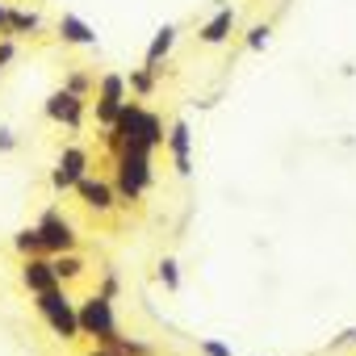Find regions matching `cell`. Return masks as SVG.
I'll use <instances>...</instances> for the list:
<instances>
[{"label":"cell","instance_id":"1","mask_svg":"<svg viewBox=\"0 0 356 356\" xmlns=\"http://www.w3.org/2000/svg\"><path fill=\"white\" fill-rule=\"evenodd\" d=\"M105 143L113 151H143V155H151L155 147H163V122L151 109H143L138 101H126L118 122L105 130Z\"/></svg>","mask_w":356,"mask_h":356},{"label":"cell","instance_id":"2","mask_svg":"<svg viewBox=\"0 0 356 356\" xmlns=\"http://www.w3.org/2000/svg\"><path fill=\"white\" fill-rule=\"evenodd\" d=\"M76 318H80V335H92L101 348H109L118 339V314H113V298L105 293H92L76 306Z\"/></svg>","mask_w":356,"mask_h":356},{"label":"cell","instance_id":"3","mask_svg":"<svg viewBox=\"0 0 356 356\" xmlns=\"http://www.w3.org/2000/svg\"><path fill=\"white\" fill-rule=\"evenodd\" d=\"M151 181H155L151 155H143V151H118V185H113V193H118L126 206L138 202V197L151 189Z\"/></svg>","mask_w":356,"mask_h":356},{"label":"cell","instance_id":"4","mask_svg":"<svg viewBox=\"0 0 356 356\" xmlns=\"http://www.w3.org/2000/svg\"><path fill=\"white\" fill-rule=\"evenodd\" d=\"M38 314L51 323V331L59 335V339H80V318H76V302L67 298V289L63 285H55V289H47V293H38Z\"/></svg>","mask_w":356,"mask_h":356},{"label":"cell","instance_id":"5","mask_svg":"<svg viewBox=\"0 0 356 356\" xmlns=\"http://www.w3.org/2000/svg\"><path fill=\"white\" fill-rule=\"evenodd\" d=\"M38 239H42V256H63L76 252V227L67 218H59V210H47L38 222Z\"/></svg>","mask_w":356,"mask_h":356},{"label":"cell","instance_id":"6","mask_svg":"<svg viewBox=\"0 0 356 356\" xmlns=\"http://www.w3.org/2000/svg\"><path fill=\"white\" fill-rule=\"evenodd\" d=\"M88 176V151L84 147H67L63 155H59V163H55V172H51V189H76L80 181Z\"/></svg>","mask_w":356,"mask_h":356},{"label":"cell","instance_id":"7","mask_svg":"<svg viewBox=\"0 0 356 356\" xmlns=\"http://www.w3.org/2000/svg\"><path fill=\"white\" fill-rule=\"evenodd\" d=\"M122 105H126V80H122V76H105V80H101V92H97V122L109 130V126L118 122Z\"/></svg>","mask_w":356,"mask_h":356},{"label":"cell","instance_id":"8","mask_svg":"<svg viewBox=\"0 0 356 356\" xmlns=\"http://www.w3.org/2000/svg\"><path fill=\"white\" fill-rule=\"evenodd\" d=\"M42 113L51 118V122H59V126H80L84 122V101L80 97H72L67 88H59V92H51L47 97V105H42Z\"/></svg>","mask_w":356,"mask_h":356},{"label":"cell","instance_id":"9","mask_svg":"<svg viewBox=\"0 0 356 356\" xmlns=\"http://www.w3.org/2000/svg\"><path fill=\"white\" fill-rule=\"evenodd\" d=\"M76 193H80V202L92 210V214H109L113 206H118V193H113V185L109 181H101V176H84V181L76 185Z\"/></svg>","mask_w":356,"mask_h":356},{"label":"cell","instance_id":"10","mask_svg":"<svg viewBox=\"0 0 356 356\" xmlns=\"http://www.w3.org/2000/svg\"><path fill=\"white\" fill-rule=\"evenodd\" d=\"M22 285L38 298V293H47V289H55L59 281H55V268H51V256H30V260H22Z\"/></svg>","mask_w":356,"mask_h":356},{"label":"cell","instance_id":"11","mask_svg":"<svg viewBox=\"0 0 356 356\" xmlns=\"http://www.w3.org/2000/svg\"><path fill=\"white\" fill-rule=\"evenodd\" d=\"M163 143H168V151H172V159H176V172L189 176V172H193V159H189L193 134H189V126H185V122H172V130L163 134Z\"/></svg>","mask_w":356,"mask_h":356},{"label":"cell","instance_id":"12","mask_svg":"<svg viewBox=\"0 0 356 356\" xmlns=\"http://www.w3.org/2000/svg\"><path fill=\"white\" fill-rule=\"evenodd\" d=\"M59 38H63L67 47H97V30H92L88 22H80L76 13H63V17H59Z\"/></svg>","mask_w":356,"mask_h":356},{"label":"cell","instance_id":"13","mask_svg":"<svg viewBox=\"0 0 356 356\" xmlns=\"http://www.w3.org/2000/svg\"><path fill=\"white\" fill-rule=\"evenodd\" d=\"M231 26H235V9H218L206 26H202V42L206 47H222L231 38Z\"/></svg>","mask_w":356,"mask_h":356},{"label":"cell","instance_id":"14","mask_svg":"<svg viewBox=\"0 0 356 356\" xmlns=\"http://www.w3.org/2000/svg\"><path fill=\"white\" fill-rule=\"evenodd\" d=\"M172 42H176V26H163V30L151 38V47H147V72H155V67H159V59H168Z\"/></svg>","mask_w":356,"mask_h":356},{"label":"cell","instance_id":"15","mask_svg":"<svg viewBox=\"0 0 356 356\" xmlns=\"http://www.w3.org/2000/svg\"><path fill=\"white\" fill-rule=\"evenodd\" d=\"M51 268H55V281H59V285H63V281H76V277H84V260H80L76 252L51 256Z\"/></svg>","mask_w":356,"mask_h":356},{"label":"cell","instance_id":"16","mask_svg":"<svg viewBox=\"0 0 356 356\" xmlns=\"http://www.w3.org/2000/svg\"><path fill=\"white\" fill-rule=\"evenodd\" d=\"M13 252H17L22 260H30V256H42V239H38V227H22V231L13 235Z\"/></svg>","mask_w":356,"mask_h":356},{"label":"cell","instance_id":"17","mask_svg":"<svg viewBox=\"0 0 356 356\" xmlns=\"http://www.w3.org/2000/svg\"><path fill=\"white\" fill-rule=\"evenodd\" d=\"M42 26V17L38 13H26V9H9V34H34ZM5 34V38H9Z\"/></svg>","mask_w":356,"mask_h":356},{"label":"cell","instance_id":"18","mask_svg":"<svg viewBox=\"0 0 356 356\" xmlns=\"http://www.w3.org/2000/svg\"><path fill=\"white\" fill-rule=\"evenodd\" d=\"M155 273H159V281H163V289H172V293H176V289H181V264H176L172 256H163V260L155 264Z\"/></svg>","mask_w":356,"mask_h":356},{"label":"cell","instance_id":"19","mask_svg":"<svg viewBox=\"0 0 356 356\" xmlns=\"http://www.w3.org/2000/svg\"><path fill=\"white\" fill-rule=\"evenodd\" d=\"M268 34H273L268 26H252V30H248V47H252V51H260V47H268Z\"/></svg>","mask_w":356,"mask_h":356},{"label":"cell","instance_id":"20","mask_svg":"<svg viewBox=\"0 0 356 356\" xmlns=\"http://www.w3.org/2000/svg\"><path fill=\"white\" fill-rule=\"evenodd\" d=\"M130 88H134L138 97H147V92H151V72H147V67H143V72H134V76H130Z\"/></svg>","mask_w":356,"mask_h":356},{"label":"cell","instance_id":"21","mask_svg":"<svg viewBox=\"0 0 356 356\" xmlns=\"http://www.w3.org/2000/svg\"><path fill=\"white\" fill-rule=\"evenodd\" d=\"M202 356H235L231 343H218V339H202Z\"/></svg>","mask_w":356,"mask_h":356},{"label":"cell","instance_id":"22","mask_svg":"<svg viewBox=\"0 0 356 356\" xmlns=\"http://www.w3.org/2000/svg\"><path fill=\"white\" fill-rule=\"evenodd\" d=\"M63 88H67L72 97H80V101H84V92H88V76H80V72H76V76H72V80H67Z\"/></svg>","mask_w":356,"mask_h":356},{"label":"cell","instance_id":"23","mask_svg":"<svg viewBox=\"0 0 356 356\" xmlns=\"http://www.w3.org/2000/svg\"><path fill=\"white\" fill-rule=\"evenodd\" d=\"M13 147H17V134H13V130H0V155L13 151Z\"/></svg>","mask_w":356,"mask_h":356},{"label":"cell","instance_id":"24","mask_svg":"<svg viewBox=\"0 0 356 356\" xmlns=\"http://www.w3.org/2000/svg\"><path fill=\"white\" fill-rule=\"evenodd\" d=\"M13 55H17V47H13V42H9V38H5V42H0V67H5V63H9V59H13Z\"/></svg>","mask_w":356,"mask_h":356},{"label":"cell","instance_id":"25","mask_svg":"<svg viewBox=\"0 0 356 356\" xmlns=\"http://www.w3.org/2000/svg\"><path fill=\"white\" fill-rule=\"evenodd\" d=\"M0 34H9V5L0 0Z\"/></svg>","mask_w":356,"mask_h":356},{"label":"cell","instance_id":"26","mask_svg":"<svg viewBox=\"0 0 356 356\" xmlns=\"http://www.w3.org/2000/svg\"><path fill=\"white\" fill-rule=\"evenodd\" d=\"M335 343H356V327H352V331H343V335H339Z\"/></svg>","mask_w":356,"mask_h":356},{"label":"cell","instance_id":"27","mask_svg":"<svg viewBox=\"0 0 356 356\" xmlns=\"http://www.w3.org/2000/svg\"><path fill=\"white\" fill-rule=\"evenodd\" d=\"M88 356H113V352H109V348H97V352H88Z\"/></svg>","mask_w":356,"mask_h":356}]
</instances>
